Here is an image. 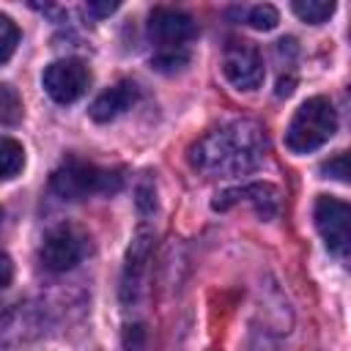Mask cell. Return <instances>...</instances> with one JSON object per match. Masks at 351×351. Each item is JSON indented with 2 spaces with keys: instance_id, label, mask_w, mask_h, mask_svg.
Listing matches in <instances>:
<instances>
[{
  "instance_id": "3957f363",
  "label": "cell",
  "mask_w": 351,
  "mask_h": 351,
  "mask_svg": "<svg viewBox=\"0 0 351 351\" xmlns=\"http://www.w3.org/2000/svg\"><path fill=\"white\" fill-rule=\"evenodd\" d=\"M123 186L121 167H99L82 159H66L52 173V192L63 200H85L90 195H112Z\"/></svg>"
},
{
  "instance_id": "5b68a950",
  "label": "cell",
  "mask_w": 351,
  "mask_h": 351,
  "mask_svg": "<svg viewBox=\"0 0 351 351\" xmlns=\"http://www.w3.org/2000/svg\"><path fill=\"white\" fill-rule=\"evenodd\" d=\"M222 71H225L228 82L236 85L239 90H255V88H261V82L266 77L261 52L244 38H230L225 44Z\"/></svg>"
},
{
  "instance_id": "30bf717a",
  "label": "cell",
  "mask_w": 351,
  "mask_h": 351,
  "mask_svg": "<svg viewBox=\"0 0 351 351\" xmlns=\"http://www.w3.org/2000/svg\"><path fill=\"white\" fill-rule=\"evenodd\" d=\"M137 96H140L137 85L129 82V80H121L118 85L107 88L104 93H99V96L93 99V104H90V118L99 121V123H107V121L118 118L121 112H126V110L137 101Z\"/></svg>"
},
{
  "instance_id": "52a82bcc",
  "label": "cell",
  "mask_w": 351,
  "mask_h": 351,
  "mask_svg": "<svg viewBox=\"0 0 351 351\" xmlns=\"http://www.w3.org/2000/svg\"><path fill=\"white\" fill-rule=\"evenodd\" d=\"M315 228L321 230L332 255L346 258L351 247V208L348 203L321 195L315 200Z\"/></svg>"
},
{
  "instance_id": "8fae6325",
  "label": "cell",
  "mask_w": 351,
  "mask_h": 351,
  "mask_svg": "<svg viewBox=\"0 0 351 351\" xmlns=\"http://www.w3.org/2000/svg\"><path fill=\"white\" fill-rule=\"evenodd\" d=\"M22 167H25V148L11 137H0V181L19 176Z\"/></svg>"
},
{
  "instance_id": "7a4b0ae2",
  "label": "cell",
  "mask_w": 351,
  "mask_h": 351,
  "mask_svg": "<svg viewBox=\"0 0 351 351\" xmlns=\"http://www.w3.org/2000/svg\"><path fill=\"white\" fill-rule=\"evenodd\" d=\"M197 36V25L189 14L178 8H154L148 16V41L151 60L162 71H176L189 60L192 41Z\"/></svg>"
},
{
  "instance_id": "9a60e30c",
  "label": "cell",
  "mask_w": 351,
  "mask_h": 351,
  "mask_svg": "<svg viewBox=\"0 0 351 351\" xmlns=\"http://www.w3.org/2000/svg\"><path fill=\"white\" fill-rule=\"evenodd\" d=\"M247 22L255 27V30H271L277 22H280V14L274 5L263 3V5H252L250 14H247Z\"/></svg>"
},
{
  "instance_id": "2e32d148",
  "label": "cell",
  "mask_w": 351,
  "mask_h": 351,
  "mask_svg": "<svg viewBox=\"0 0 351 351\" xmlns=\"http://www.w3.org/2000/svg\"><path fill=\"white\" fill-rule=\"evenodd\" d=\"M324 176L326 178H335V181H348V156L340 151L337 156H332L329 162H324Z\"/></svg>"
},
{
  "instance_id": "4fadbf2b",
  "label": "cell",
  "mask_w": 351,
  "mask_h": 351,
  "mask_svg": "<svg viewBox=\"0 0 351 351\" xmlns=\"http://www.w3.org/2000/svg\"><path fill=\"white\" fill-rule=\"evenodd\" d=\"M22 99L11 85L0 82V126H14L22 121Z\"/></svg>"
},
{
  "instance_id": "e0dca14e",
  "label": "cell",
  "mask_w": 351,
  "mask_h": 351,
  "mask_svg": "<svg viewBox=\"0 0 351 351\" xmlns=\"http://www.w3.org/2000/svg\"><path fill=\"white\" fill-rule=\"evenodd\" d=\"M11 277H14V263H11V258L5 252H0V291L11 282Z\"/></svg>"
},
{
  "instance_id": "ba28073f",
  "label": "cell",
  "mask_w": 351,
  "mask_h": 351,
  "mask_svg": "<svg viewBox=\"0 0 351 351\" xmlns=\"http://www.w3.org/2000/svg\"><path fill=\"white\" fill-rule=\"evenodd\" d=\"M44 90L58 101V104H71L77 101L88 85H90V69L77 60V58H66V60H55L44 69Z\"/></svg>"
},
{
  "instance_id": "6da1fadb",
  "label": "cell",
  "mask_w": 351,
  "mask_h": 351,
  "mask_svg": "<svg viewBox=\"0 0 351 351\" xmlns=\"http://www.w3.org/2000/svg\"><path fill=\"white\" fill-rule=\"evenodd\" d=\"M266 145L263 129L250 118H239L208 129L192 143L189 162L206 176H244L263 162Z\"/></svg>"
},
{
  "instance_id": "d6986e66",
  "label": "cell",
  "mask_w": 351,
  "mask_h": 351,
  "mask_svg": "<svg viewBox=\"0 0 351 351\" xmlns=\"http://www.w3.org/2000/svg\"><path fill=\"white\" fill-rule=\"evenodd\" d=\"M291 85H293V80H280V85H277V96H288V93L293 90Z\"/></svg>"
},
{
  "instance_id": "277c9868",
  "label": "cell",
  "mask_w": 351,
  "mask_h": 351,
  "mask_svg": "<svg viewBox=\"0 0 351 351\" xmlns=\"http://www.w3.org/2000/svg\"><path fill=\"white\" fill-rule=\"evenodd\" d=\"M335 132H337V112L332 101L324 96H313L291 118L285 129V145L293 154H310L321 148Z\"/></svg>"
},
{
  "instance_id": "5bb4252c",
  "label": "cell",
  "mask_w": 351,
  "mask_h": 351,
  "mask_svg": "<svg viewBox=\"0 0 351 351\" xmlns=\"http://www.w3.org/2000/svg\"><path fill=\"white\" fill-rule=\"evenodd\" d=\"M16 44H19V27L11 16L0 14V63H5L14 52H16Z\"/></svg>"
},
{
  "instance_id": "8992f818",
  "label": "cell",
  "mask_w": 351,
  "mask_h": 351,
  "mask_svg": "<svg viewBox=\"0 0 351 351\" xmlns=\"http://www.w3.org/2000/svg\"><path fill=\"white\" fill-rule=\"evenodd\" d=\"M85 252H88V236L74 225H58L44 236L38 255L49 271H69L85 258Z\"/></svg>"
},
{
  "instance_id": "ac0fdd59",
  "label": "cell",
  "mask_w": 351,
  "mask_h": 351,
  "mask_svg": "<svg viewBox=\"0 0 351 351\" xmlns=\"http://www.w3.org/2000/svg\"><path fill=\"white\" fill-rule=\"evenodd\" d=\"M115 8H118V3H88V14H93V16H107Z\"/></svg>"
},
{
  "instance_id": "9c48e42d",
  "label": "cell",
  "mask_w": 351,
  "mask_h": 351,
  "mask_svg": "<svg viewBox=\"0 0 351 351\" xmlns=\"http://www.w3.org/2000/svg\"><path fill=\"white\" fill-rule=\"evenodd\" d=\"M250 203L263 219H271L277 217L280 211V192L271 186V184H263V181H255V184H244V186H236V189H225L222 195H217L214 200V208L217 211H228L230 206L236 203Z\"/></svg>"
},
{
  "instance_id": "ffe728a7",
  "label": "cell",
  "mask_w": 351,
  "mask_h": 351,
  "mask_svg": "<svg viewBox=\"0 0 351 351\" xmlns=\"http://www.w3.org/2000/svg\"><path fill=\"white\" fill-rule=\"evenodd\" d=\"M0 219H3V208H0Z\"/></svg>"
},
{
  "instance_id": "7c38bea8",
  "label": "cell",
  "mask_w": 351,
  "mask_h": 351,
  "mask_svg": "<svg viewBox=\"0 0 351 351\" xmlns=\"http://www.w3.org/2000/svg\"><path fill=\"white\" fill-rule=\"evenodd\" d=\"M291 8L302 22H310V25H321L335 14L332 0H296Z\"/></svg>"
}]
</instances>
